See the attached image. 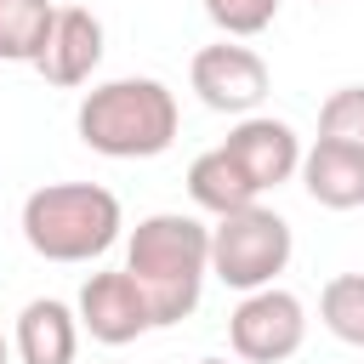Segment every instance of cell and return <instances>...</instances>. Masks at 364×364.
I'll return each mask as SVG.
<instances>
[{
  "mask_svg": "<svg viewBox=\"0 0 364 364\" xmlns=\"http://www.w3.org/2000/svg\"><path fill=\"white\" fill-rule=\"evenodd\" d=\"M125 273L154 307V330L182 324L210 279V228L182 210H154L125 239Z\"/></svg>",
  "mask_w": 364,
  "mask_h": 364,
  "instance_id": "obj_1",
  "label": "cell"
},
{
  "mask_svg": "<svg viewBox=\"0 0 364 364\" xmlns=\"http://www.w3.org/2000/svg\"><path fill=\"white\" fill-rule=\"evenodd\" d=\"M182 108L176 91L154 74H125V80H102L80 97L74 108V131L91 154L102 159H154L176 142Z\"/></svg>",
  "mask_w": 364,
  "mask_h": 364,
  "instance_id": "obj_2",
  "label": "cell"
},
{
  "mask_svg": "<svg viewBox=\"0 0 364 364\" xmlns=\"http://www.w3.org/2000/svg\"><path fill=\"white\" fill-rule=\"evenodd\" d=\"M125 228L119 199L102 182H46L23 199V239L40 262H97Z\"/></svg>",
  "mask_w": 364,
  "mask_h": 364,
  "instance_id": "obj_3",
  "label": "cell"
},
{
  "mask_svg": "<svg viewBox=\"0 0 364 364\" xmlns=\"http://www.w3.org/2000/svg\"><path fill=\"white\" fill-rule=\"evenodd\" d=\"M296 256V233L279 210L250 205L233 216L210 222V279H222L228 290H267Z\"/></svg>",
  "mask_w": 364,
  "mask_h": 364,
  "instance_id": "obj_4",
  "label": "cell"
},
{
  "mask_svg": "<svg viewBox=\"0 0 364 364\" xmlns=\"http://www.w3.org/2000/svg\"><path fill=\"white\" fill-rule=\"evenodd\" d=\"M301 341H307V307H301V296H290L279 284L250 290L228 313V347L245 364H284L301 353Z\"/></svg>",
  "mask_w": 364,
  "mask_h": 364,
  "instance_id": "obj_5",
  "label": "cell"
},
{
  "mask_svg": "<svg viewBox=\"0 0 364 364\" xmlns=\"http://www.w3.org/2000/svg\"><path fill=\"white\" fill-rule=\"evenodd\" d=\"M188 85H193V97H199L205 108L245 119V114H256L262 97H267V63H262V51H250V46H239V40H216V46H199V51H193Z\"/></svg>",
  "mask_w": 364,
  "mask_h": 364,
  "instance_id": "obj_6",
  "label": "cell"
},
{
  "mask_svg": "<svg viewBox=\"0 0 364 364\" xmlns=\"http://www.w3.org/2000/svg\"><path fill=\"white\" fill-rule=\"evenodd\" d=\"M74 313H80V330H91V341H102V347H125V341L154 330V307H148V296L136 290V279L125 267L91 273L80 284Z\"/></svg>",
  "mask_w": 364,
  "mask_h": 364,
  "instance_id": "obj_7",
  "label": "cell"
},
{
  "mask_svg": "<svg viewBox=\"0 0 364 364\" xmlns=\"http://www.w3.org/2000/svg\"><path fill=\"white\" fill-rule=\"evenodd\" d=\"M222 148L239 159V171L256 182V193L290 182V176L301 171V154H307L301 136H296V125H290V119H273V114H245V119L228 131Z\"/></svg>",
  "mask_w": 364,
  "mask_h": 364,
  "instance_id": "obj_8",
  "label": "cell"
},
{
  "mask_svg": "<svg viewBox=\"0 0 364 364\" xmlns=\"http://www.w3.org/2000/svg\"><path fill=\"white\" fill-rule=\"evenodd\" d=\"M97 63H102V23H97V11H85V6H57V23H51V34H46V51H40V74H46V85H63V91H74V85H85L91 74H97Z\"/></svg>",
  "mask_w": 364,
  "mask_h": 364,
  "instance_id": "obj_9",
  "label": "cell"
},
{
  "mask_svg": "<svg viewBox=\"0 0 364 364\" xmlns=\"http://www.w3.org/2000/svg\"><path fill=\"white\" fill-rule=\"evenodd\" d=\"M11 353H17V364H74L80 358V313L57 296H34L17 313Z\"/></svg>",
  "mask_w": 364,
  "mask_h": 364,
  "instance_id": "obj_10",
  "label": "cell"
},
{
  "mask_svg": "<svg viewBox=\"0 0 364 364\" xmlns=\"http://www.w3.org/2000/svg\"><path fill=\"white\" fill-rule=\"evenodd\" d=\"M301 188L313 205L324 210H358L364 205V154L341 148V142H313L301 154Z\"/></svg>",
  "mask_w": 364,
  "mask_h": 364,
  "instance_id": "obj_11",
  "label": "cell"
},
{
  "mask_svg": "<svg viewBox=\"0 0 364 364\" xmlns=\"http://www.w3.org/2000/svg\"><path fill=\"white\" fill-rule=\"evenodd\" d=\"M188 199H193L199 210H210V216H233V210L262 205L256 182L239 171V159H233L222 142H216V148H205V154L188 165Z\"/></svg>",
  "mask_w": 364,
  "mask_h": 364,
  "instance_id": "obj_12",
  "label": "cell"
},
{
  "mask_svg": "<svg viewBox=\"0 0 364 364\" xmlns=\"http://www.w3.org/2000/svg\"><path fill=\"white\" fill-rule=\"evenodd\" d=\"M51 23V0H0V63H40Z\"/></svg>",
  "mask_w": 364,
  "mask_h": 364,
  "instance_id": "obj_13",
  "label": "cell"
},
{
  "mask_svg": "<svg viewBox=\"0 0 364 364\" xmlns=\"http://www.w3.org/2000/svg\"><path fill=\"white\" fill-rule=\"evenodd\" d=\"M318 324L347 341V347H364V273H336L324 290H318Z\"/></svg>",
  "mask_w": 364,
  "mask_h": 364,
  "instance_id": "obj_14",
  "label": "cell"
},
{
  "mask_svg": "<svg viewBox=\"0 0 364 364\" xmlns=\"http://www.w3.org/2000/svg\"><path fill=\"white\" fill-rule=\"evenodd\" d=\"M318 142H341L364 154V85H336L318 108Z\"/></svg>",
  "mask_w": 364,
  "mask_h": 364,
  "instance_id": "obj_15",
  "label": "cell"
},
{
  "mask_svg": "<svg viewBox=\"0 0 364 364\" xmlns=\"http://www.w3.org/2000/svg\"><path fill=\"white\" fill-rule=\"evenodd\" d=\"M199 6H205V17H210L228 40H250V34L273 28V17H279L284 0H199Z\"/></svg>",
  "mask_w": 364,
  "mask_h": 364,
  "instance_id": "obj_16",
  "label": "cell"
},
{
  "mask_svg": "<svg viewBox=\"0 0 364 364\" xmlns=\"http://www.w3.org/2000/svg\"><path fill=\"white\" fill-rule=\"evenodd\" d=\"M0 364H11V341H6V330H0Z\"/></svg>",
  "mask_w": 364,
  "mask_h": 364,
  "instance_id": "obj_17",
  "label": "cell"
},
{
  "mask_svg": "<svg viewBox=\"0 0 364 364\" xmlns=\"http://www.w3.org/2000/svg\"><path fill=\"white\" fill-rule=\"evenodd\" d=\"M199 364H228V358H199Z\"/></svg>",
  "mask_w": 364,
  "mask_h": 364,
  "instance_id": "obj_18",
  "label": "cell"
}]
</instances>
